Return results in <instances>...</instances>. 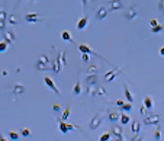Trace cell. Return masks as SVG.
Returning a JSON list of instances; mask_svg holds the SVG:
<instances>
[{
	"mask_svg": "<svg viewBox=\"0 0 164 141\" xmlns=\"http://www.w3.org/2000/svg\"><path fill=\"white\" fill-rule=\"evenodd\" d=\"M87 61H89V54L83 53V63H87Z\"/></svg>",
	"mask_w": 164,
	"mask_h": 141,
	"instance_id": "cell-42",
	"label": "cell"
},
{
	"mask_svg": "<svg viewBox=\"0 0 164 141\" xmlns=\"http://www.w3.org/2000/svg\"><path fill=\"white\" fill-rule=\"evenodd\" d=\"M3 36H5V41H6L7 44H10V45L15 44V34H13V32H5Z\"/></svg>",
	"mask_w": 164,
	"mask_h": 141,
	"instance_id": "cell-16",
	"label": "cell"
},
{
	"mask_svg": "<svg viewBox=\"0 0 164 141\" xmlns=\"http://www.w3.org/2000/svg\"><path fill=\"white\" fill-rule=\"evenodd\" d=\"M87 2H89V0H81V5H83V10L86 9V6H87Z\"/></svg>",
	"mask_w": 164,
	"mask_h": 141,
	"instance_id": "cell-44",
	"label": "cell"
},
{
	"mask_svg": "<svg viewBox=\"0 0 164 141\" xmlns=\"http://www.w3.org/2000/svg\"><path fill=\"white\" fill-rule=\"evenodd\" d=\"M36 2H39V0H36Z\"/></svg>",
	"mask_w": 164,
	"mask_h": 141,
	"instance_id": "cell-48",
	"label": "cell"
},
{
	"mask_svg": "<svg viewBox=\"0 0 164 141\" xmlns=\"http://www.w3.org/2000/svg\"><path fill=\"white\" fill-rule=\"evenodd\" d=\"M41 19H42V18L38 16L36 13H29V15L25 16V20L29 22V23H35V22H38V20H41Z\"/></svg>",
	"mask_w": 164,
	"mask_h": 141,
	"instance_id": "cell-14",
	"label": "cell"
},
{
	"mask_svg": "<svg viewBox=\"0 0 164 141\" xmlns=\"http://www.w3.org/2000/svg\"><path fill=\"white\" fill-rule=\"evenodd\" d=\"M158 54L164 57V47H161V48H160V51H158Z\"/></svg>",
	"mask_w": 164,
	"mask_h": 141,
	"instance_id": "cell-45",
	"label": "cell"
},
{
	"mask_svg": "<svg viewBox=\"0 0 164 141\" xmlns=\"http://www.w3.org/2000/svg\"><path fill=\"white\" fill-rule=\"evenodd\" d=\"M70 112H71V106L68 105V106H67V109H65V111H64V113H63V118H61L63 121H67V119H68V116H70Z\"/></svg>",
	"mask_w": 164,
	"mask_h": 141,
	"instance_id": "cell-24",
	"label": "cell"
},
{
	"mask_svg": "<svg viewBox=\"0 0 164 141\" xmlns=\"http://www.w3.org/2000/svg\"><path fill=\"white\" fill-rule=\"evenodd\" d=\"M52 72H54V73H57V74L61 72V65H60L58 60H55V61H54V65H52Z\"/></svg>",
	"mask_w": 164,
	"mask_h": 141,
	"instance_id": "cell-25",
	"label": "cell"
},
{
	"mask_svg": "<svg viewBox=\"0 0 164 141\" xmlns=\"http://www.w3.org/2000/svg\"><path fill=\"white\" fill-rule=\"evenodd\" d=\"M7 47H9V44L6 41H2V42H0V53H5L7 50Z\"/></svg>",
	"mask_w": 164,
	"mask_h": 141,
	"instance_id": "cell-31",
	"label": "cell"
},
{
	"mask_svg": "<svg viewBox=\"0 0 164 141\" xmlns=\"http://www.w3.org/2000/svg\"><path fill=\"white\" fill-rule=\"evenodd\" d=\"M144 106H145L148 111H151V109L154 108V101H153L151 96H145V98H144Z\"/></svg>",
	"mask_w": 164,
	"mask_h": 141,
	"instance_id": "cell-17",
	"label": "cell"
},
{
	"mask_svg": "<svg viewBox=\"0 0 164 141\" xmlns=\"http://www.w3.org/2000/svg\"><path fill=\"white\" fill-rule=\"evenodd\" d=\"M9 137H10L12 140H17V138H19V134L15 132V131H10V132H9Z\"/></svg>",
	"mask_w": 164,
	"mask_h": 141,
	"instance_id": "cell-36",
	"label": "cell"
},
{
	"mask_svg": "<svg viewBox=\"0 0 164 141\" xmlns=\"http://www.w3.org/2000/svg\"><path fill=\"white\" fill-rule=\"evenodd\" d=\"M79 50H80L81 53H86V54H89V55H95V57H97V58H102V60H105L102 55L96 54V53L93 51V50L90 48V47H87L86 44H80V45H79ZM105 61H106V60H105ZM106 63H108V61H106Z\"/></svg>",
	"mask_w": 164,
	"mask_h": 141,
	"instance_id": "cell-4",
	"label": "cell"
},
{
	"mask_svg": "<svg viewBox=\"0 0 164 141\" xmlns=\"http://www.w3.org/2000/svg\"><path fill=\"white\" fill-rule=\"evenodd\" d=\"M87 22H89V18H87V16H83L81 19H79L77 25H76V26H77V29H79V31H83V29L87 26Z\"/></svg>",
	"mask_w": 164,
	"mask_h": 141,
	"instance_id": "cell-12",
	"label": "cell"
},
{
	"mask_svg": "<svg viewBox=\"0 0 164 141\" xmlns=\"http://www.w3.org/2000/svg\"><path fill=\"white\" fill-rule=\"evenodd\" d=\"M22 135H23V137H29V135H31V130H28V128L22 130Z\"/></svg>",
	"mask_w": 164,
	"mask_h": 141,
	"instance_id": "cell-37",
	"label": "cell"
},
{
	"mask_svg": "<svg viewBox=\"0 0 164 141\" xmlns=\"http://www.w3.org/2000/svg\"><path fill=\"white\" fill-rule=\"evenodd\" d=\"M150 25H151V28L155 26V25H158V20H157V19H151V20H150Z\"/></svg>",
	"mask_w": 164,
	"mask_h": 141,
	"instance_id": "cell-40",
	"label": "cell"
},
{
	"mask_svg": "<svg viewBox=\"0 0 164 141\" xmlns=\"http://www.w3.org/2000/svg\"><path fill=\"white\" fill-rule=\"evenodd\" d=\"M58 124H60V131H61L63 134H67L68 131L74 130V127H73V125L67 124V122H65V121H63V119H58Z\"/></svg>",
	"mask_w": 164,
	"mask_h": 141,
	"instance_id": "cell-8",
	"label": "cell"
},
{
	"mask_svg": "<svg viewBox=\"0 0 164 141\" xmlns=\"http://www.w3.org/2000/svg\"><path fill=\"white\" fill-rule=\"evenodd\" d=\"M46 65H48V64H45V63H42V61H39V60H38V63H36V68H38V72H44V70H46Z\"/></svg>",
	"mask_w": 164,
	"mask_h": 141,
	"instance_id": "cell-26",
	"label": "cell"
},
{
	"mask_svg": "<svg viewBox=\"0 0 164 141\" xmlns=\"http://www.w3.org/2000/svg\"><path fill=\"white\" fill-rule=\"evenodd\" d=\"M52 109H54L55 112H60V111H61V106H60L58 103H54V106H52Z\"/></svg>",
	"mask_w": 164,
	"mask_h": 141,
	"instance_id": "cell-41",
	"label": "cell"
},
{
	"mask_svg": "<svg viewBox=\"0 0 164 141\" xmlns=\"http://www.w3.org/2000/svg\"><path fill=\"white\" fill-rule=\"evenodd\" d=\"M91 95L93 96H103V98H106V90L103 87H97L95 92H91Z\"/></svg>",
	"mask_w": 164,
	"mask_h": 141,
	"instance_id": "cell-21",
	"label": "cell"
},
{
	"mask_svg": "<svg viewBox=\"0 0 164 141\" xmlns=\"http://www.w3.org/2000/svg\"><path fill=\"white\" fill-rule=\"evenodd\" d=\"M106 16H108V10L105 9V6H100V7L97 9V12H96V19L102 20V19H105Z\"/></svg>",
	"mask_w": 164,
	"mask_h": 141,
	"instance_id": "cell-13",
	"label": "cell"
},
{
	"mask_svg": "<svg viewBox=\"0 0 164 141\" xmlns=\"http://www.w3.org/2000/svg\"><path fill=\"white\" fill-rule=\"evenodd\" d=\"M97 70H99L97 65H90V67L86 70V72H87V74H96V73H97Z\"/></svg>",
	"mask_w": 164,
	"mask_h": 141,
	"instance_id": "cell-27",
	"label": "cell"
},
{
	"mask_svg": "<svg viewBox=\"0 0 164 141\" xmlns=\"http://www.w3.org/2000/svg\"><path fill=\"white\" fill-rule=\"evenodd\" d=\"M136 16H138V12H136V7H135V6H131V7L126 10V13H125V18H126L128 20H134Z\"/></svg>",
	"mask_w": 164,
	"mask_h": 141,
	"instance_id": "cell-9",
	"label": "cell"
},
{
	"mask_svg": "<svg viewBox=\"0 0 164 141\" xmlns=\"http://www.w3.org/2000/svg\"><path fill=\"white\" fill-rule=\"evenodd\" d=\"M122 68H124V65H121V67H116V68H113V70H110V72H108L105 76H103V80H105V83H110V82H113V79L118 76L121 72H122Z\"/></svg>",
	"mask_w": 164,
	"mask_h": 141,
	"instance_id": "cell-1",
	"label": "cell"
},
{
	"mask_svg": "<svg viewBox=\"0 0 164 141\" xmlns=\"http://www.w3.org/2000/svg\"><path fill=\"white\" fill-rule=\"evenodd\" d=\"M57 60H58V63H60V65H61V68H63V67H65V65H67V58H65V51H61Z\"/></svg>",
	"mask_w": 164,
	"mask_h": 141,
	"instance_id": "cell-18",
	"label": "cell"
},
{
	"mask_svg": "<svg viewBox=\"0 0 164 141\" xmlns=\"http://www.w3.org/2000/svg\"><path fill=\"white\" fill-rule=\"evenodd\" d=\"M44 82H45V84L48 86V87H51V89H52V90L57 93V95H61V90H60V87H58V86L54 83V80H52L51 77H45V79H44Z\"/></svg>",
	"mask_w": 164,
	"mask_h": 141,
	"instance_id": "cell-6",
	"label": "cell"
},
{
	"mask_svg": "<svg viewBox=\"0 0 164 141\" xmlns=\"http://www.w3.org/2000/svg\"><path fill=\"white\" fill-rule=\"evenodd\" d=\"M141 115H142V116H145V115H147V108H145V106H142V108H141Z\"/></svg>",
	"mask_w": 164,
	"mask_h": 141,
	"instance_id": "cell-43",
	"label": "cell"
},
{
	"mask_svg": "<svg viewBox=\"0 0 164 141\" xmlns=\"http://www.w3.org/2000/svg\"><path fill=\"white\" fill-rule=\"evenodd\" d=\"M110 134H113L118 140H124V132H122V127L121 125H116L115 122H113V125H112V130H110Z\"/></svg>",
	"mask_w": 164,
	"mask_h": 141,
	"instance_id": "cell-5",
	"label": "cell"
},
{
	"mask_svg": "<svg viewBox=\"0 0 164 141\" xmlns=\"http://www.w3.org/2000/svg\"><path fill=\"white\" fill-rule=\"evenodd\" d=\"M119 119H121V124H122V125H126V124L131 121V116L125 112V113H121V115H119Z\"/></svg>",
	"mask_w": 164,
	"mask_h": 141,
	"instance_id": "cell-22",
	"label": "cell"
},
{
	"mask_svg": "<svg viewBox=\"0 0 164 141\" xmlns=\"http://www.w3.org/2000/svg\"><path fill=\"white\" fill-rule=\"evenodd\" d=\"M9 22H10V25H17L16 16H15V15H10V16H9Z\"/></svg>",
	"mask_w": 164,
	"mask_h": 141,
	"instance_id": "cell-34",
	"label": "cell"
},
{
	"mask_svg": "<svg viewBox=\"0 0 164 141\" xmlns=\"http://www.w3.org/2000/svg\"><path fill=\"white\" fill-rule=\"evenodd\" d=\"M61 38H63L64 41L73 42V38H71V34H70V31H63V32H61Z\"/></svg>",
	"mask_w": 164,
	"mask_h": 141,
	"instance_id": "cell-23",
	"label": "cell"
},
{
	"mask_svg": "<svg viewBox=\"0 0 164 141\" xmlns=\"http://www.w3.org/2000/svg\"><path fill=\"white\" fill-rule=\"evenodd\" d=\"M3 29H5V22L0 20V31H3Z\"/></svg>",
	"mask_w": 164,
	"mask_h": 141,
	"instance_id": "cell-46",
	"label": "cell"
},
{
	"mask_svg": "<svg viewBox=\"0 0 164 141\" xmlns=\"http://www.w3.org/2000/svg\"><path fill=\"white\" fill-rule=\"evenodd\" d=\"M161 31H164V26H163V25H155V26H153V29H151L153 34H158V32H161Z\"/></svg>",
	"mask_w": 164,
	"mask_h": 141,
	"instance_id": "cell-29",
	"label": "cell"
},
{
	"mask_svg": "<svg viewBox=\"0 0 164 141\" xmlns=\"http://www.w3.org/2000/svg\"><path fill=\"white\" fill-rule=\"evenodd\" d=\"M110 135H112L110 132H105V134H102V135H100V140H102V141H106V140H109V138H110Z\"/></svg>",
	"mask_w": 164,
	"mask_h": 141,
	"instance_id": "cell-35",
	"label": "cell"
},
{
	"mask_svg": "<svg viewBox=\"0 0 164 141\" xmlns=\"http://www.w3.org/2000/svg\"><path fill=\"white\" fill-rule=\"evenodd\" d=\"M122 103H124V102H122V101H116V105H118V106H121V105H122Z\"/></svg>",
	"mask_w": 164,
	"mask_h": 141,
	"instance_id": "cell-47",
	"label": "cell"
},
{
	"mask_svg": "<svg viewBox=\"0 0 164 141\" xmlns=\"http://www.w3.org/2000/svg\"><path fill=\"white\" fill-rule=\"evenodd\" d=\"M124 93H125V96H126L128 102H129V103H132V102H134V96H132V93H131V90H129V87H128L126 84L124 86Z\"/></svg>",
	"mask_w": 164,
	"mask_h": 141,
	"instance_id": "cell-20",
	"label": "cell"
},
{
	"mask_svg": "<svg viewBox=\"0 0 164 141\" xmlns=\"http://www.w3.org/2000/svg\"><path fill=\"white\" fill-rule=\"evenodd\" d=\"M154 138L155 140H160L161 138V128L157 125V130H155V132H154Z\"/></svg>",
	"mask_w": 164,
	"mask_h": 141,
	"instance_id": "cell-33",
	"label": "cell"
},
{
	"mask_svg": "<svg viewBox=\"0 0 164 141\" xmlns=\"http://www.w3.org/2000/svg\"><path fill=\"white\" fill-rule=\"evenodd\" d=\"M161 122L160 115H145L144 116V124L145 125H158Z\"/></svg>",
	"mask_w": 164,
	"mask_h": 141,
	"instance_id": "cell-3",
	"label": "cell"
},
{
	"mask_svg": "<svg viewBox=\"0 0 164 141\" xmlns=\"http://www.w3.org/2000/svg\"><path fill=\"white\" fill-rule=\"evenodd\" d=\"M73 93H74V95H80V93H81V86H80V82H77V83H76Z\"/></svg>",
	"mask_w": 164,
	"mask_h": 141,
	"instance_id": "cell-30",
	"label": "cell"
},
{
	"mask_svg": "<svg viewBox=\"0 0 164 141\" xmlns=\"http://www.w3.org/2000/svg\"><path fill=\"white\" fill-rule=\"evenodd\" d=\"M109 6H110V10H112V12L121 10V9H124V2H122V0H110Z\"/></svg>",
	"mask_w": 164,
	"mask_h": 141,
	"instance_id": "cell-7",
	"label": "cell"
},
{
	"mask_svg": "<svg viewBox=\"0 0 164 141\" xmlns=\"http://www.w3.org/2000/svg\"><path fill=\"white\" fill-rule=\"evenodd\" d=\"M39 61H42V63H45V64H50V60H48V57H45V55L39 57Z\"/></svg>",
	"mask_w": 164,
	"mask_h": 141,
	"instance_id": "cell-39",
	"label": "cell"
},
{
	"mask_svg": "<svg viewBox=\"0 0 164 141\" xmlns=\"http://www.w3.org/2000/svg\"><path fill=\"white\" fill-rule=\"evenodd\" d=\"M0 20L6 22V10H5L3 7H0Z\"/></svg>",
	"mask_w": 164,
	"mask_h": 141,
	"instance_id": "cell-32",
	"label": "cell"
},
{
	"mask_svg": "<svg viewBox=\"0 0 164 141\" xmlns=\"http://www.w3.org/2000/svg\"><path fill=\"white\" fill-rule=\"evenodd\" d=\"M102 121H103V113H102V112H96V115L93 116L91 121H90V124H89L90 130H97V128L100 127Z\"/></svg>",
	"mask_w": 164,
	"mask_h": 141,
	"instance_id": "cell-2",
	"label": "cell"
},
{
	"mask_svg": "<svg viewBox=\"0 0 164 141\" xmlns=\"http://www.w3.org/2000/svg\"><path fill=\"white\" fill-rule=\"evenodd\" d=\"M119 108H121L122 111H125V112H131V109H132V105L128 102V103H122Z\"/></svg>",
	"mask_w": 164,
	"mask_h": 141,
	"instance_id": "cell-28",
	"label": "cell"
},
{
	"mask_svg": "<svg viewBox=\"0 0 164 141\" xmlns=\"http://www.w3.org/2000/svg\"><path fill=\"white\" fill-rule=\"evenodd\" d=\"M158 9L164 13V0H158Z\"/></svg>",
	"mask_w": 164,
	"mask_h": 141,
	"instance_id": "cell-38",
	"label": "cell"
},
{
	"mask_svg": "<svg viewBox=\"0 0 164 141\" xmlns=\"http://www.w3.org/2000/svg\"><path fill=\"white\" fill-rule=\"evenodd\" d=\"M86 83H87V86H96V83H97V77H96V74H87V77H86Z\"/></svg>",
	"mask_w": 164,
	"mask_h": 141,
	"instance_id": "cell-15",
	"label": "cell"
},
{
	"mask_svg": "<svg viewBox=\"0 0 164 141\" xmlns=\"http://www.w3.org/2000/svg\"><path fill=\"white\" fill-rule=\"evenodd\" d=\"M108 119H109V122H116L119 119V113L116 112V111H113V109H109L108 111Z\"/></svg>",
	"mask_w": 164,
	"mask_h": 141,
	"instance_id": "cell-10",
	"label": "cell"
},
{
	"mask_svg": "<svg viewBox=\"0 0 164 141\" xmlns=\"http://www.w3.org/2000/svg\"><path fill=\"white\" fill-rule=\"evenodd\" d=\"M12 92H13V95H16V96L17 95H22V93L25 92V86H23V84H16Z\"/></svg>",
	"mask_w": 164,
	"mask_h": 141,
	"instance_id": "cell-19",
	"label": "cell"
},
{
	"mask_svg": "<svg viewBox=\"0 0 164 141\" xmlns=\"http://www.w3.org/2000/svg\"><path fill=\"white\" fill-rule=\"evenodd\" d=\"M139 130H141V122H139L138 119L132 121V134H134L132 140H135V137H136V134L139 132Z\"/></svg>",
	"mask_w": 164,
	"mask_h": 141,
	"instance_id": "cell-11",
	"label": "cell"
}]
</instances>
